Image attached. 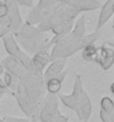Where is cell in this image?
Returning <instances> with one entry per match:
<instances>
[{
  "label": "cell",
  "mask_w": 114,
  "mask_h": 122,
  "mask_svg": "<svg viewBox=\"0 0 114 122\" xmlns=\"http://www.w3.org/2000/svg\"><path fill=\"white\" fill-rule=\"evenodd\" d=\"M0 122H5L4 120H2V119H0Z\"/></svg>",
  "instance_id": "23"
},
{
  "label": "cell",
  "mask_w": 114,
  "mask_h": 122,
  "mask_svg": "<svg viewBox=\"0 0 114 122\" xmlns=\"http://www.w3.org/2000/svg\"><path fill=\"white\" fill-rule=\"evenodd\" d=\"M111 93H114V90H113V84L111 85Z\"/></svg>",
  "instance_id": "22"
},
{
  "label": "cell",
  "mask_w": 114,
  "mask_h": 122,
  "mask_svg": "<svg viewBox=\"0 0 114 122\" xmlns=\"http://www.w3.org/2000/svg\"><path fill=\"white\" fill-rule=\"evenodd\" d=\"M99 37H101V31H94V33H92V34L85 35L81 41L82 49H83L84 47H86V46L94 45V43H95L96 41H99Z\"/></svg>",
  "instance_id": "15"
},
{
  "label": "cell",
  "mask_w": 114,
  "mask_h": 122,
  "mask_svg": "<svg viewBox=\"0 0 114 122\" xmlns=\"http://www.w3.org/2000/svg\"><path fill=\"white\" fill-rule=\"evenodd\" d=\"M1 65H2L4 70L6 71L7 73L11 74L12 76H15V77L18 78V80H20L27 72V71L25 70V67L22 66L18 61L14 59L12 57H10V56H9V57H6L5 59H2Z\"/></svg>",
  "instance_id": "7"
},
{
  "label": "cell",
  "mask_w": 114,
  "mask_h": 122,
  "mask_svg": "<svg viewBox=\"0 0 114 122\" xmlns=\"http://www.w3.org/2000/svg\"><path fill=\"white\" fill-rule=\"evenodd\" d=\"M20 45L30 54H36L40 51H48V38L36 27L25 24L15 34Z\"/></svg>",
  "instance_id": "2"
},
{
  "label": "cell",
  "mask_w": 114,
  "mask_h": 122,
  "mask_svg": "<svg viewBox=\"0 0 114 122\" xmlns=\"http://www.w3.org/2000/svg\"><path fill=\"white\" fill-rule=\"evenodd\" d=\"M65 65H66V58H59V59L52 61V64L48 66V68L46 70L44 75H43L44 81L46 82V81H48L49 78L58 76L63 72V70L65 68Z\"/></svg>",
  "instance_id": "8"
},
{
  "label": "cell",
  "mask_w": 114,
  "mask_h": 122,
  "mask_svg": "<svg viewBox=\"0 0 114 122\" xmlns=\"http://www.w3.org/2000/svg\"><path fill=\"white\" fill-rule=\"evenodd\" d=\"M16 4L22 5V6H27V7H33V1L31 0H15Z\"/></svg>",
  "instance_id": "19"
},
{
  "label": "cell",
  "mask_w": 114,
  "mask_h": 122,
  "mask_svg": "<svg viewBox=\"0 0 114 122\" xmlns=\"http://www.w3.org/2000/svg\"><path fill=\"white\" fill-rule=\"evenodd\" d=\"M70 34H72L75 38L82 41V38L86 35V34H85V18L84 17H81L78 20H76L75 26H74V29L70 31Z\"/></svg>",
  "instance_id": "13"
},
{
  "label": "cell",
  "mask_w": 114,
  "mask_h": 122,
  "mask_svg": "<svg viewBox=\"0 0 114 122\" xmlns=\"http://www.w3.org/2000/svg\"><path fill=\"white\" fill-rule=\"evenodd\" d=\"M5 72V70H4V67H2V65H1V64H0V75L2 74V73H4Z\"/></svg>",
  "instance_id": "20"
},
{
  "label": "cell",
  "mask_w": 114,
  "mask_h": 122,
  "mask_svg": "<svg viewBox=\"0 0 114 122\" xmlns=\"http://www.w3.org/2000/svg\"><path fill=\"white\" fill-rule=\"evenodd\" d=\"M4 45L10 57H12L16 61H18L19 63L25 67V70L27 72L33 71L31 58L27 54H25L24 52L20 51V48H19L18 44H17V41H16L12 34H7V35L4 36Z\"/></svg>",
  "instance_id": "4"
},
{
  "label": "cell",
  "mask_w": 114,
  "mask_h": 122,
  "mask_svg": "<svg viewBox=\"0 0 114 122\" xmlns=\"http://www.w3.org/2000/svg\"><path fill=\"white\" fill-rule=\"evenodd\" d=\"M113 55H114V46L112 43H105L96 49L95 62L101 65L103 70H109L113 65Z\"/></svg>",
  "instance_id": "5"
},
{
  "label": "cell",
  "mask_w": 114,
  "mask_h": 122,
  "mask_svg": "<svg viewBox=\"0 0 114 122\" xmlns=\"http://www.w3.org/2000/svg\"><path fill=\"white\" fill-rule=\"evenodd\" d=\"M101 110L107 112H114V104L113 101L109 96H104L101 100Z\"/></svg>",
  "instance_id": "16"
},
{
  "label": "cell",
  "mask_w": 114,
  "mask_h": 122,
  "mask_svg": "<svg viewBox=\"0 0 114 122\" xmlns=\"http://www.w3.org/2000/svg\"><path fill=\"white\" fill-rule=\"evenodd\" d=\"M99 117H101L102 122H113L114 112H107V111H104V110H101Z\"/></svg>",
  "instance_id": "17"
},
{
  "label": "cell",
  "mask_w": 114,
  "mask_h": 122,
  "mask_svg": "<svg viewBox=\"0 0 114 122\" xmlns=\"http://www.w3.org/2000/svg\"><path fill=\"white\" fill-rule=\"evenodd\" d=\"M59 100L68 109L76 112L78 119L83 122H87L92 114V103L89 100L87 92L84 90L82 84V77L77 75L75 77L73 93L70 95L58 94Z\"/></svg>",
  "instance_id": "1"
},
{
  "label": "cell",
  "mask_w": 114,
  "mask_h": 122,
  "mask_svg": "<svg viewBox=\"0 0 114 122\" xmlns=\"http://www.w3.org/2000/svg\"><path fill=\"white\" fill-rule=\"evenodd\" d=\"M66 72L67 71L62 72L58 76L49 78L48 81L45 82V89L47 90V92L49 94H54V95L58 94V92L62 89V84H63V81H64V77L66 75Z\"/></svg>",
  "instance_id": "12"
},
{
  "label": "cell",
  "mask_w": 114,
  "mask_h": 122,
  "mask_svg": "<svg viewBox=\"0 0 114 122\" xmlns=\"http://www.w3.org/2000/svg\"><path fill=\"white\" fill-rule=\"evenodd\" d=\"M6 92H7V90H1L0 89V95H4Z\"/></svg>",
  "instance_id": "21"
},
{
  "label": "cell",
  "mask_w": 114,
  "mask_h": 122,
  "mask_svg": "<svg viewBox=\"0 0 114 122\" xmlns=\"http://www.w3.org/2000/svg\"><path fill=\"white\" fill-rule=\"evenodd\" d=\"M96 49L97 47H95V45H89L86 46L82 49V56L85 61L87 62H95L96 57Z\"/></svg>",
  "instance_id": "14"
},
{
  "label": "cell",
  "mask_w": 114,
  "mask_h": 122,
  "mask_svg": "<svg viewBox=\"0 0 114 122\" xmlns=\"http://www.w3.org/2000/svg\"><path fill=\"white\" fill-rule=\"evenodd\" d=\"M50 62V56L47 51H40L36 53L34 57L31 58V64H33V70L43 72L44 67Z\"/></svg>",
  "instance_id": "11"
},
{
  "label": "cell",
  "mask_w": 114,
  "mask_h": 122,
  "mask_svg": "<svg viewBox=\"0 0 114 122\" xmlns=\"http://www.w3.org/2000/svg\"><path fill=\"white\" fill-rule=\"evenodd\" d=\"M5 122H33L30 119H20V118H12V117H4L2 118Z\"/></svg>",
  "instance_id": "18"
},
{
  "label": "cell",
  "mask_w": 114,
  "mask_h": 122,
  "mask_svg": "<svg viewBox=\"0 0 114 122\" xmlns=\"http://www.w3.org/2000/svg\"><path fill=\"white\" fill-rule=\"evenodd\" d=\"M113 12H114V0H107L106 2H105V5L102 7V10H101V14H99V21H97V25H96L95 31H101L102 27L113 16Z\"/></svg>",
  "instance_id": "9"
},
{
  "label": "cell",
  "mask_w": 114,
  "mask_h": 122,
  "mask_svg": "<svg viewBox=\"0 0 114 122\" xmlns=\"http://www.w3.org/2000/svg\"><path fill=\"white\" fill-rule=\"evenodd\" d=\"M68 4L76 9L78 12L81 11H88V10H95L101 6L97 0H69Z\"/></svg>",
  "instance_id": "10"
},
{
  "label": "cell",
  "mask_w": 114,
  "mask_h": 122,
  "mask_svg": "<svg viewBox=\"0 0 114 122\" xmlns=\"http://www.w3.org/2000/svg\"><path fill=\"white\" fill-rule=\"evenodd\" d=\"M58 97L54 94H48L44 97L43 104H41L40 111H39V120L40 122H49L52 117L58 110Z\"/></svg>",
  "instance_id": "6"
},
{
  "label": "cell",
  "mask_w": 114,
  "mask_h": 122,
  "mask_svg": "<svg viewBox=\"0 0 114 122\" xmlns=\"http://www.w3.org/2000/svg\"><path fill=\"white\" fill-rule=\"evenodd\" d=\"M53 46H54V48H53L52 53L49 54L50 61L67 58L68 56H72L73 54L82 49L81 41L75 38L70 33L66 35L65 37H63L60 41H58Z\"/></svg>",
  "instance_id": "3"
}]
</instances>
